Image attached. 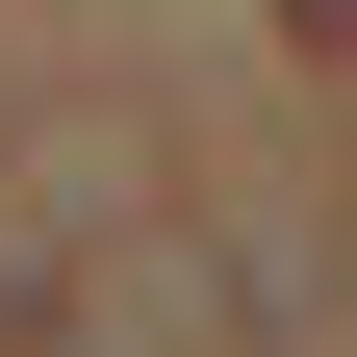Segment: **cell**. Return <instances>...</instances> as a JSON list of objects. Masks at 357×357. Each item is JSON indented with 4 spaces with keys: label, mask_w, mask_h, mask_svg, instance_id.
I'll return each mask as SVG.
<instances>
[{
    "label": "cell",
    "mask_w": 357,
    "mask_h": 357,
    "mask_svg": "<svg viewBox=\"0 0 357 357\" xmlns=\"http://www.w3.org/2000/svg\"><path fill=\"white\" fill-rule=\"evenodd\" d=\"M281 26H306V52H357V0H281Z\"/></svg>",
    "instance_id": "obj_1"
}]
</instances>
